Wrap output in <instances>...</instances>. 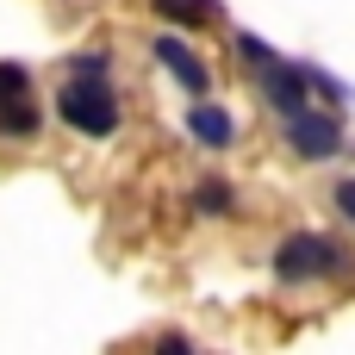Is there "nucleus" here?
<instances>
[{"mask_svg":"<svg viewBox=\"0 0 355 355\" xmlns=\"http://www.w3.org/2000/svg\"><path fill=\"white\" fill-rule=\"evenodd\" d=\"M193 206H200V212H231V187H225V181H206V187L193 193Z\"/></svg>","mask_w":355,"mask_h":355,"instance_id":"8","label":"nucleus"},{"mask_svg":"<svg viewBox=\"0 0 355 355\" xmlns=\"http://www.w3.org/2000/svg\"><path fill=\"white\" fill-rule=\"evenodd\" d=\"M287 137L300 156H337L343 150V119H331L324 106H306L300 119H287Z\"/></svg>","mask_w":355,"mask_h":355,"instance_id":"3","label":"nucleus"},{"mask_svg":"<svg viewBox=\"0 0 355 355\" xmlns=\"http://www.w3.org/2000/svg\"><path fill=\"white\" fill-rule=\"evenodd\" d=\"M156 355H193V343H187V337H162V343H156Z\"/></svg>","mask_w":355,"mask_h":355,"instance_id":"9","label":"nucleus"},{"mask_svg":"<svg viewBox=\"0 0 355 355\" xmlns=\"http://www.w3.org/2000/svg\"><path fill=\"white\" fill-rule=\"evenodd\" d=\"M156 12L175 25H200V19H212V0H156Z\"/></svg>","mask_w":355,"mask_h":355,"instance_id":"7","label":"nucleus"},{"mask_svg":"<svg viewBox=\"0 0 355 355\" xmlns=\"http://www.w3.org/2000/svg\"><path fill=\"white\" fill-rule=\"evenodd\" d=\"M187 131H193V137H200L206 150H225V144L237 137V125H231V112H225V106H206V100H200V106L187 112Z\"/></svg>","mask_w":355,"mask_h":355,"instance_id":"6","label":"nucleus"},{"mask_svg":"<svg viewBox=\"0 0 355 355\" xmlns=\"http://www.w3.org/2000/svg\"><path fill=\"white\" fill-rule=\"evenodd\" d=\"M355 256L343 243H331V237H318V231H300V237H287L281 250H275V275L281 281H337V275H349Z\"/></svg>","mask_w":355,"mask_h":355,"instance_id":"2","label":"nucleus"},{"mask_svg":"<svg viewBox=\"0 0 355 355\" xmlns=\"http://www.w3.org/2000/svg\"><path fill=\"white\" fill-rule=\"evenodd\" d=\"M56 112H62L81 137H112V131H119V100H112V87H106V56H81V62H75V75H69L62 94H56Z\"/></svg>","mask_w":355,"mask_h":355,"instance_id":"1","label":"nucleus"},{"mask_svg":"<svg viewBox=\"0 0 355 355\" xmlns=\"http://www.w3.org/2000/svg\"><path fill=\"white\" fill-rule=\"evenodd\" d=\"M156 62H168V75H175L187 94H206V81H212V75H206V62H200L181 37H156Z\"/></svg>","mask_w":355,"mask_h":355,"instance_id":"5","label":"nucleus"},{"mask_svg":"<svg viewBox=\"0 0 355 355\" xmlns=\"http://www.w3.org/2000/svg\"><path fill=\"white\" fill-rule=\"evenodd\" d=\"M337 206H343V212L355 218V181H337Z\"/></svg>","mask_w":355,"mask_h":355,"instance_id":"10","label":"nucleus"},{"mask_svg":"<svg viewBox=\"0 0 355 355\" xmlns=\"http://www.w3.org/2000/svg\"><path fill=\"white\" fill-rule=\"evenodd\" d=\"M0 131L6 137H31L37 131V106L25 100V69L0 62Z\"/></svg>","mask_w":355,"mask_h":355,"instance_id":"4","label":"nucleus"}]
</instances>
